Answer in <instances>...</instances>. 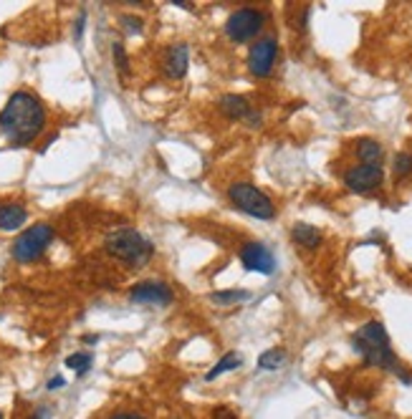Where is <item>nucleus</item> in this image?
Here are the masks:
<instances>
[{
	"label": "nucleus",
	"mask_w": 412,
	"mask_h": 419,
	"mask_svg": "<svg viewBox=\"0 0 412 419\" xmlns=\"http://www.w3.org/2000/svg\"><path fill=\"white\" fill-rule=\"evenodd\" d=\"M357 157L361 159V164H377L382 167V159H385V149L377 139H359L357 142Z\"/></svg>",
	"instance_id": "nucleus-15"
},
{
	"label": "nucleus",
	"mask_w": 412,
	"mask_h": 419,
	"mask_svg": "<svg viewBox=\"0 0 412 419\" xmlns=\"http://www.w3.org/2000/svg\"><path fill=\"white\" fill-rule=\"evenodd\" d=\"M28 220V210L20 202H3L0 205V230H18Z\"/></svg>",
	"instance_id": "nucleus-12"
},
{
	"label": "nucleus",
	"mask_w": 412,
	"mask_h": 419,
	"mask_svg": "<svg viewBox=\"0 0 412 419\" xmlns=\"http://www.w3.org/2000/svg\"><path fill=\"white\" fill-rule=\"evenodd\" d=\"M107 419H147L142 412H129V409H124V412H114V414H109Z\"/></svg>",
	"instance_id": "nucleus-24"
},
{
	"label": "nucleus",
	"mask_w": 412,
	"mask_h": 419,
	"mask_svg": "<svg viewBox=\"0 0 412 419\" xmlns=\"http://www.w3.org/2000/svg\"><path fill=\"white\" fill-rule=\"evenodd\" d=\"M241 263L246 265V270H253L260 276H271L276 270V258L268 251L263 243H246L241 248Z\"/></svg>",
	"instance_id": "nucleus-10"
},
{
	"label": "nucleus",
	"mask_w": 412,
	"mask_h": 419,
	"mask_svg": "<svg viewBox=\"0 0 412 419\" xmlns=\"http://www.w3.org/2000/svg\"><path fill=\"white\" fill-rule=\"evenodd\" d=\"M112 53H114V63L119 66V71H127L129 69V58H127V51H124V46H121L119 41H114V44H112Z\"/></svg>",
	"instance_id": "nucleus-21"
},
{
	"label": "nucleus",
	"mask_w": 412,
	"mask_h": 419,
	"mask_svg": "<svg viewBox=\"0 0 412 419\" xmlns=\"http://www.w3.org/2000/svg\"><path fill=\"white\" fill-rule=\"evenodd\" d=\"M213 419H238V414L230 407H215L213 409Z\"/></svg>",
	"instance_id": "nucleus-23"
},
{
	"label": "nucleus",
	"mask_w": 412,
	"mask_h": 419,
	"mask_svg": "<svg viewBox=\"0 0 412 419\" xmlns=\"http://www.w3.org/2000/svg\"><path fill=\"white\" fill-rule=\"evenodd\" d=\"M175 293L165 281H142L129 291V300L140 306H170Z\"/></svg>",
	"instance_id": "nucleus-9"
},
{
	"label": "nucleus",
	"mask_w": 412,
	"mask_h": 419,
	"mask_svg": "<svg viewBox=\"0 0 412 419\" xmlns=\"http://www.w3.org/2000/svg\"><path fill=\"white\" fill-rule=\"evenodd\" d=\"M385 182V169L377 164H354L344 172V185L357 194L374 192Z\"/></svg>",
	"instance_id": "nucleus-8"
},
{
	"label": "nucleus",
	"mask_w": 412,
	"mask_h": 419,
	"mask_svg": "<svg viewBox=\"0 0 412 419\" xmlns=\"http://www.w3.org/2000/svg\"><path fill=\"white\" fill-rule=\"evenodd\" d=\"M286 361V351L284 349H268L258 357V366L263 371H276L281 364Z\"/></svg>",
	"instance_id": "nucleus-17"
},
{
	"label": "nucleus",
	"mask_w": 412,
	"mask_h": 419,
	"mask_svg": "<svg viewBox=\"0 0 412 419\" xmlns=\"http://www.w3.org/2000/svg\"><path fill=\"white\" fill-rule=\"evenodd\" d=\"M46 129V109L31 91H15L0 112V132L15 147L36 142Z\"/></svg>",
	"instance_id": "nucleus-1"
},
{
	"label": "nucleus",
	"mask_w": 412,
	"mask_h": 419,
	"mask_svg": "<svg viewBox=\"0 0 412 419\" xmlns=\"http://www.w3.org/2000/svg\"><path fill=\"white\" fill-rule=\"evenodd\" d=\"M220 112L228 117L230 121H238V119H248V114L253 112L251 104H248L246 96L241 94H225L220 99Z\"/></svg>",
	"instance_id": "nucleus-13"
},
{
	"label": "nucleus",
	"mask_w": 412,
	"mask_h": 419,
	"mask_svg": "<svg viewBox=\"0 0 412 419\" xmlns=\"http://www.w3.org/2000/svg\"><path fill=\"white\" fill-rule=\"evenodd\" d=\"M241 364H243V357H241V354H235V351H230V354H225V357H222L220 361H218L215 366H213V369L208 371V374H205V379H208V382H215L218 376L228 374V371H235L238 366H241Z\"/></svg>",
	"instance_id": "nucleus-16"
},
{
	"label": "nucleus",
	"mask_w": 412,
	"mask_h": 419,
	"mask_svg": "<svg viewBox=\"0 0 412 419\" xmlns=\"http://www.w3.org/2000/svg\"><path fill=\"white\" fill-rule=\"evenodd\" d=\"M121 23L129 33H142V18H137V15H121Z\"/></svg>",
	"instance_id": "nucleus-22"
},
{
	"label": "nucleus",
	"mask_w": 412,
	"mask_h": 419,
	"mask_svg": "<svg viewBox=\"0 0 412 419\" xmlns=\"http://www.w3.org/2000/svg\"><path fill=\"white\" fill-rule=\"evenodd\" d=\"M0 419H3V412H0Z\"/></svg>",
	"instance_id": "nucleus-28"
},
{
	"label": "nucleus",
	"mask_w": 412,
	"mask_h": 419,
	"mask_svg": "<svg viewBox=\"0 0 412 419\" xmlns=\"http://www.w3.org/2000/svg\"><path fill=\"white\" fill-rule=\"evenodd\" d=\"M28 419H48V409H46V407H44V409H39V412H33Z\"/></svg>",
	"instance_id": "nucleus-26"
},
{
	"label": "nucleus",
	"mask_w": 412,
	"mask_h": 419,
	"mask_svg": "<svg viewBox=\"0 0 412 419\" xmlns=\"http://www.w3.org/2000/svg\"><path fill=\"white\" fill-rule=\"evenodd\" d=\"M228 200L241 213L251 215L255 220H273L276 218V205L263 189H258L251 182H233L228 187Z\"/></svg>",
	"instance_id": "nucleus-4"
},
{
	"label": "nucleus",
	"mask_w": 412,
	"mask_h": 419,
	"mask_svg": "<svg viewBox=\"0 0 412 419\" xmlns=\"http://www.w3.org/2000/svg\"><path fill=\"white\" fill-rule=\"evenodd\" d=\"M392 172H394V180H405V177L412 175V154L410 152H399V154L394 157Z\"/></svg>",
	"instance_id": "nucleus-20"
},
{
	"label": "nucleus",
	"mask_w": 412,
	"mask_h": 419,
	"mask_svg": "<svg viewBox=\"0 0 412 419\" xmlns=\"http://www.w3.org/2000/svg\"><path fill=\"white\" fill-rule=\"evenodd\" d=\"M91 354H86V351H77V354H71L69 359H66V366H69L71 371H77L79 376H84L86 371L91 369Z\"/></svg>",
	"instance_id": "nucleus-19"
},
{
	"label": "nucleus",
	"mask_w": 412,
	"mask_h": 419,
	"mask_svg": "<svg viewBox=\"0 0 412 419\" xmlns=\"http://www.w3.org/2000/svg\"><path fill=\"white\" fill-rule=\"evenodd\" d=\"M64 384H66L64 376H53V379H51V382H48V384H46V387L51 389V392H56V389H61V387H64Z\"/></svg>",
	"instance_id": "nucleus-25"
},
{
	"label": "nucleus",
	"mask_w": 412,
	"mask_h": 419,
	"mask_svg": "<svg viewBox=\"0 0 412 419\" xmlns=\"http://www.w3.org/2000/svg\"><path fill=\"white\" fill-rule=\"evenodd\" d=\"M51 243H53V227L48 222H36V225H31L15 238L11 253H13V260H18V263H33V260H39L48 251Z\"/></svg>",
	"instance_id": "nucleus-5"
},
{
	"label": "nucleus",
	"mask_w": 412,
	"mask_h": 419,
	"mask_svg": "<svg viewBox=\"0 0 412 419\" xmlns=\"http://www.w3.org/2000/svg\"><path fill=\"white\" fill-rule=\"evenodd\" d=\"M352 346L364 359V364L380 366V369H390L394 374H399L402 382H410V376H405L399 371L397 357H394L392 346H390V336H387L385 326L380 321H367V324L361 326L359 331L352 336Z\"/></svg>",
	"instance_id": "nucleus-2"
},
{
	"label": "nucleus",
	"mask_w": 412,
	"mask_h": 419,
	"mask_svg": "<svg viewBox=\"0 0 412 419\" xmlns=\"http://www.w3.org/2000/svg\"><path fill=\"white\" fill-rule=\"evenodd\" d=\"M266 25V13L258 8H238L235 13H230L228 23H225V33L233 44H248L253 41Z\"/></svg>",
	"instance_id": "nucleus-6"
},
{
	"label": "nucleus",
	"mask_w": 412,
	"mask_h": 419,
	"mask_svg": "<svg viewBox=\"0 0 412 419\" xmlns=\"http://www.w3.org/2000/svg\"><path fill=\"white\" fill-rule=\"evenodd\" d=\"M248 298H251L248 291H215V293H210V300L218 306H233V303H241Z\"/></svg>",
	"instance_id": "nucleus-18"
},
{
	"label": "nucleus",
	"mask_w": 412,
	"mask_h": 419,
	"mask_svg": "<svg viewBox=\"0 0 412 419\" xmlns=\"http://www.w3.org/2000/svg\"><path fill=\"white\" fill-rule=\"evenodd\" d=\"M291 238H293V243L306 248V251H317L319 245H321L324 235L314 225H309V222H296L291 230Z\"/></svg>",
	"instance_id": "nucleus-14"
},
{
	"label": "nucleus",
	"mask_w": 412,
	"mask_h": 419,
	"mask_svg": "<svg viewBox=\"0 0 412 419\" xmlns=\"http://www.w3.org/2000/svg\"><path fill=\"white\" fill-rule=\"evenodd\" d=\"M276 58H279V41L271 36L258 38L248 51V71L258 79H266L276 66Z\"/></svg>",
	"instance_id": "nucleus-7"
},
{
	"label": "nucleus",
	"mask_w": 412,
	"mask_h": 419,
	"mask_svg": "<svg viewBox=\"0 0 412 419\" xmlns=\"http://www.w3.org/2000/svg\"><path fill=\"white\" fill-rule=\"evenodd\" d=\"M104 248L112 258L127 263L129 268H142L152 260L154 245L142 235V232L132 230V227H121V230L109 232L104 240Z\"/></svg>",
	"instance_id": "nucleus-3"
},
{
	"label": "nucleus",
	"mask_w": 412,
	"mask_h": 419,
	"mask_svg": "<svg viewBox=\"0 0 412 419\" xmlns=\"http://www.w3.org/2000/svg\"><path fill=\"white\" fill-rule=\"evenodd\" d=\"M81 31H84V15L79 18V23H77V38H81Z\"/></svg>",
	"instance_id": "nucleus-27"
},
{
	"label": "nucleus",
	"mask_w": 412,
	"mask_h": 419,
	"mask_svg": "<svg viewBox=\"0 0 412 419\" xmlns=\"http://www.w3.org/2000/svg\"><path fill=\"white\" fill-rule=\"evenodd\" d=\"M162 69H165V76L172 79V81L185 79V74L190 69V48H187V44L170 46L165 58H162Z\"/></svg>",
	"instance_id": "nucleus-11"
}]
</instances>
